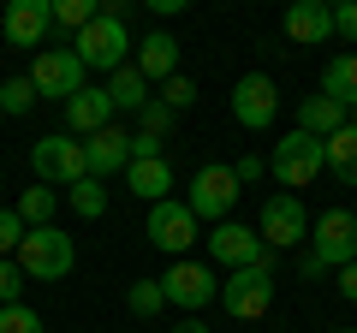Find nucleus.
I'll use <instances>...</instances> for the list:
<instances>
[{
  "label": "nucleus",
  "instance_id": "b1692460",
  "mask_svg": "<svg viewBox=\"0 0 357 333\" xmlns=\"http://www.w3.org/2000/svg\"><path fill=\"white\" fill-rule=\"evenodd\" d=\"M54 208H60L54 185H30V191L18 196V220H24V226H54Z\"/></svg>",
  "mask_w": 357,
  "mask_h": 333
},
{
  "label": "nucleus",
  "instance_id": "7c9ffc66",
  "mask_svg": "<svg viewBox=\"0 0 357 333\" xmlns=\"http://www.w3.org/2000/svg\"><path fill=\"white\" fill-rule=\"evenodd\" d=\"M24 220H18V208H0V256H18V244H24Z\"/></svg>",
  "mask_w": 357,
  "mask_h": 333
},
{
  "label": "nucleus",
  "instance_id": "72a5a7b5",
  "mask_svg": "<svg viewBox=\"0 0 357 333\" xmlns=\"http://www.w3.org/2000/svg\"><path fill=\"white\" fill-rule=\"evenodd\" d=\"M161 149H167V137H149V131L131 137V161H161Z\"/></svg>",
  "mask_w": 357,
  "mask_h": 333
},
{
  "label": "nucleus",
  "instance_id": "7ed1b4c3",
  "mask_svg": "<svg viewBox=\"0 0 357 333\" xmlns=\"http://www.w3.org/2000/svg\"><path fill=\"white\" fill-rule=\"evenodd\" d=\"M220 304H227V316L238 321H256L274 309V250H268L262 262H250V268L227 274V286H220Z\"/></svg>",
  "mask_w": 357,
  "mask_h": 333
},
{
  "label": "nucleus",
  "instance_id": "4c0bfd02",
  "mask_svg": "<svg viewBox=\"0 0 357 333\" xmlns=\"http://www.w3.org/2000/svg\"><path fill=\"white\" fill-rule=\"evenodd\" d=\"M298 274H304V280H321V274H328V268H321V262H316V256H310V250H304V262H298Z\"/></svg>",
  "mask_w": 357,
  "mask_h": 333
},
{
  "label": "nucleus",
  "instance_id": "393cba45",
  "mask_svg": "<svg viewBox=\"0 0 357 333\" xmlns=\"http://www.w3.org/2000/svg\"><path fill=\"white\" fill-rule=\"evenodd\" d=\"M66 203H72L77 220H102L107 215V185L102 179H77L72 191H66Z\"/></svg>",
  "mask_w": 357,
  "mask_h": 333
},
{
  "label": "nucleus",
  "instance_id": "9d476101",
  "mask_svg": "<svg viewBox=\"0 0 357 333\" xmlns=\"http://www.w3.org/2000/svg\"><path fill=\"white\" fill-rule=\"evenodd\" d=\"M149 244H155V250H167L173 262H185V250L197 244V215H191V203H178V196L155 203V208H149Z\"/></svg>",
  "mask_w": 357,
  "mask_h": 333
},
{
  "label": "nucleus",
  "instance_id": "ddd939ff",
  "mask_svg": "<svg viewBox=\"0 0 357 333\" xmlns=\"http://www.w3.org/2000/svg\"><path fill=\"white\" fill-rule=\"evenodd\" d=\"M161 292H167L173 309H203V304L220 297V280H215V268H203V262H173V268L161 274Z\"/></svg>",
  "mask_w": 357,
  "mask_h": 333
},
{
  "label": "nucleus",
  "instance_id": "f03ea898",
  "mask_svg": "<svg viewBox=\"0 0 357 333\" xmlns=\"http://www.w3.org/2000/svg\"><path fill=\"white\" fill-rule=\"evenodd\" d=\"M13 262L24 268V280H66L72 262H77V250H72V238H66L60 226H30Z\"/></svg>",
  "mask_w": 357,
  "mask_h": 333
},
{
  "label": "nucleus",
  "instance_id": "f8f14e48",
  "mask_svg": "<svg viewBox=\"0 0 357 333\" xmlns=\"http://www.w3.org/2000/svg\"><path fill=\"white\" fill-rule=\"evenodd\" d=\"M208 256H215L227 274H238V268H250V262L268 256V244H262V232L244 226V220H220V226L208 232Z\"/></svg>",
  "mask_w": 357,
  "mask_h": 333
},
{
  "label": "nucleus",
  "instance_id": "473e14b6",
  "mask_svg": "<svg viewBox=\"0 0 357 333\" xmlns=\"http://www.w3.org/2000/svg\"><path fill=\"white\" fill-rule=\"evenodd\" d=\"M143 131H149V137H167V131H173V107H161V102H155V95H149V107H143Z\"/></svg>",
  "mask_w": 357,
  "mask_h": 333
},
{
  "label": "nucleus",
  "instance_id": "20e7f679",
  "mask_svg": "<svg viewBox=\"0 0 357 333\" xmlns=\"http://www.w3.org/2000/svg\"><path fill=\"white\" fill-rule=\"evenodd\" d=\"M310 256L321 268H351L357 262V215L351 208H321L310 220Z\"/></svg>",
  "mask_w": 357,
  "mask_h": 333
},
{
  "label": "nucleus",
  "instance_id": "f257e3e1",
  "mask_svg": "<svg viewBox=\"0 0 357 333\" xmlns=\"http://www.w3.org/2000/svg\"><path fill=\"white\" fill-rule=\"evenodd\" d=\"M126 48H131V30H126V0H107L102 18L84 24L72 36V54L84 60V72H119L126 65Z\"/></svg>",
  "mask_w": 357,
  "mask_h": 333
},
{
  "label": "nucleus",
  "instance_id": "9b49d317",
  "mask_svg": "<svg viewBox=\"0 0 357 333\" xmlns=\"http://www.w3.org/2000/svg\"><path fill=\"white\" fill-rule=\"evenodd\" d=\"M30 84H36V95H60V102H72L77 90H84V60H77L72 48H42L36 65H30Z\"/></svg>",
  "mask_w": 357,
  "mask_h": 333
},
{
  "label": "nucleus",
  "instance_id": "412c9836",
  "mask_svg": "<svg viewBox=\"0 0 357 333\" xmlns=\"http://www.w3.org/2000/svg\"><path fill=\"white\" fill-rule=\"evenodd\" d=\"M321 95H333L345 114H357V54H333V60H328V72H321Z\"/></svg>",
  "mask_w": 357,
  "mask_h": 333
},
{
  "label": "nucleus",
  "instance_id": "39448f33",
  "mask_svg": "<svg viewBox=\"0 0 357 333\" xmlns=\"http://www.w3.org/2000/svg\"><path fill=\"white\" fill-rule=\"evenodd\" d=\"M30 166H36V185H66V191H72L77 179H89V166H84V143H77L72 131L36 137V143H30Z\"/></svg>",
  "mask_w": 357,
  "mask_h": 333
},
{
  "label": "nucleus",
  "instance_id": "c9c22d12",
  "mask_svg": "<svg viewBox=\"0 0 357 333\" xmlns=\"http://www.w3.org/2000/svg\"><path fill=\"white\" fill-rule=\"evenodd\" d=\"M262 173H268V161H262V155H244V161H232V179H238V185L262 179Z\"/></svg>",
  "mask_w": 357,
  "mask_h": 333
},
{
  "label": "nucleus",
  "instance_id": "aec40b11",
  "mask_svg": "<svg viewBox=\"0 0 357 333\" xmlns=\"http://www.w3.org/2000/svg\"><path fill=\"white\" fill-rule=\"evenodd\" d=\"M131 173V196H143V203H167V191H173V166H167V155L161 161H131L126 166Z\"/></svg>",
  "mask_w": 357,
  "mask_h": 333
},
{
  "label": "nucleus",
  "instance_id": "cd10ccee",
  "mask_svg": "<svg viewBox=\"0 0 357 333\" xmlns=\"http://www.w3.org/2000/svg\"><path fill=\"white\" fill-rule=\"evenodd\" d=\"M0 107H6V114H30V107H36V84H30V77L24 72H18V77H6V84H0Z\"/></svg>",
  "mask_w": 357,
  "mask_h": 333
},
{
  "label": "nucleus",
  "instance_id": "bb28decb",
  "mask_svg": "<svg viewBox=\"0 0 357 333\" xmlns=\"http://www.w3.org/2000/svg\"><path fill=\"white\" fill-rule=\"evenodd\" d=\"M126 304H131V316H161L167 309V292H161V280H131V292H126Z\"/></svg>",
  "mask_w": 357,
  "mask_h": 333
},
{
  "label": "nucleus",
  "instance_id": "c756f323",
  "mask_svg": "<svg viewBox=\"0 0 357 333\" xmlns=\"http://www.w3.org/2000/svg\"><path fill=\"white\" fill-rule=\"evenodd\" d=\"M0 333H42V316L24 309V304H6L0 309Z\"/></svg>",
  "mask_w": 357,
  "mask_h": 333
},
{
  "label": "nucleus",
  "instance_id": "6ab92c4d",
  "mask_svg": "<svg viewBox=\"0 0 357 333\" xmlns=\"http://www.w3.org/2000/svg\"><path fill=\"white\" fill-rule=\"evenodd\" d=\"M340 125H351V114H345L333 95H304V102H298V131H310V137L328 143Z\"/></svg>",
  "mask_w": 357,
  "mask_h": 333
},
{
  "label": "nucleus",
  "instance_id": "6e6552de",
  "mask_svg": "<svg viewBox=\"0 0 357 333\" xmlns=\"http://www.w3.org/2000/svg\"><path fill=\"white\" fill-rule=\"evenodd\" d=\"M256 232H262L268 250H292V244H304V238H310V208L298 203L292 191H274V196L262 203V220H256Z\"/></svg>",
  "mask_w": 357,
  "mask_h": 333
},
{
  "label": "nucleus",
  "instance_id": "5701e85b",
  "mask_svg": "<svg viewBox=\"0 0 357 333\" xmlns=\"http://www.w3.org/2000/svg\"><path fill=\"white\" fill-rule=\"evenodd\" d=\"M107 102H114V114H119V107H126V114H143V107H149V77L126 60L114 72V84H107Z\"/></svg>",
  "mask_w": 357,
  "mask_h": 333
},
{
  "label": "nucleus",
  "instance_id": "58836bf2",
  "mask_svg": "<svg viewBox=\"0 0 357 333\" xmlns=\"http://www.w3.org/2000/svg\"><path fill=\"white\" fill-rule=\"evenodd\" d=\"M173 333H208V327H203V321H178Z\"/></svg>",
  "mask_w": 357,
  "mask_h": 333
},
{
  "label": "nucleus",
  "instance_id": "1a4fd4ad",
  "mask_svg": "<svg viewBox=\"0 0 357 333\" xmlns=\"http://www.w3.org/2000/svg\"><path fill=\"white\" fill-rule=\"evenodd\" d=\"M274 114H280V90H274V77H268V72H244L238 84H232V119H238L244 131H268V125H274Z\"/></svg>",
  "mask_w": 357,
  "mask_h": 333
},
{
  "label": "nucleus",
  "instance_id": "f3484780",
  "mask_svg": "<svg viewBox=\"0 0 357 333\" xmlns=\"http://www.w3.org/2000/svg\"><path fill=\"white\" fill-rule=\"evenodd\" d=\"M286 36H292L298 48H321V42L333 36V6H321V0L286 6Z\"/></svg>",
  "mask_w": 357,
  "mask_h": 333
},
{
  "label": "nucleus",
  "instance_id": "2eb2a0df",
  "mask_svg": "<svg viewBox=\"0 0 357 333\" xmlns=\"http://www.w3.org/2000/svg\"><path fill=\"white\" fill-rule=\"evenodd\" d=\"M84 166H89V179L126 173V166H131V131L126 125H107V131H96V137H84Z\"/></svg>",
  "mask_w": 357,
  "mask_h": 333
},
{
  "label": "nucleus",
  "instance_id": "4468645a",
  "mask_svg": "<svg viewBox=\"0 0 357 333\" xmlns=\"http://www.w3.org/2000/svg\"><path fill=\"white\" fill-rule=\"evenodd\" d=\"M0 30H6L13 48H42V36L54 30V0H13Z\"/></svg>",
  "mask_w": 357,
  "mask_h": 333
},
{
  "label": "nucleus",
  "instance_id": "423d86ee",
  "mask_svg": "<svg viewBox=\"0 0 357 333\" xmlns=\"http://www.w3.org/2000/svg\"><path fill=\"white\" fill-rule=\"evenodd\" d=\"M321 166H328V155H321V137H310V131H286V137L274 143V179L292 196L321 179Z\"/></svg>",
  "mask_w": 357,
  "mask_h": 333
},
{
  "label": "nucleus",
  "instance_id": "2f4dec72",
  "mask_svg": "<svg viewBox=\"0 0 357 333\" xmlns=\"http://www.w3.org/2000/svg\"><path fill=\"white\" fill-rule=\"evenodd\" d=\"M18 292H24V268H18L13 256H0V309L18 304Z\"/></svg>",
  "mask_w": 357,
  "mask_h": 333
},
{
  "label": "nucleus",
  "instance_id": "f704fd0d",
  "mask_svg": "<svg viewBox=\"0 0 357 333\" xmlns=\"http://www.w3.org/2000/svg\"><path fill=\"white\" fill-rule=\"evenodd\" d=\"M333 36L357 42V0H345V6H333Z\"/></svg>",
  "mask_w": 357,
  "mask_h": 333
},
{
  "label": "nucleus",
  "instance_id": "a211bd4d",
  "mask_svg": "<svg viewBox=\"0 0 357 333\" xmlns=\"http://www.w3.org/2000/svg\"><path fill=\"white\" fill-rule=\"evenodd\" d=\"M131 65H137L143 77H161L167 84V77H178V42L167 36V30H149V36L137 42V60Z\"/></svg>",
  "mask_w": 357,
  "mask_h": 333
},
{
  "label": "nucleus",
  "instance_id": "e433bc0d",
  "mask_svg": "<svg viewBox=\"0 0 357 333\" xmlns=\"http://www.w3.org/2000/svg\"><path fill=\"white\" fill-rule=\"evenodd\" d=\"M340 297H345V304H357V262H351V268H340Z\"/></svg>",
  "mask_w": 357,
  "mask_h": 333
},
{
  "label": "nucleus",
  "instance_id": "4be33fe9",
  "mask_svg": "<svg viewBox=\"0 0 357 333\" xmlns=\"http://www.w3.org/2000/svg\"><path fill=\"white\" fill-rule=\"evenodd\" d=\"M321 155H328V173H333V179L357 191V125H340L328 143H321Z\"/></svg>",
  "mask_w": 357,
  "mask_h": 333
},
{
  "label": "nucleus",
  "instance_id": "a878e982",
  "mask_svg": "<svg viewBox=\"0 0 357 333\" xmlns=\"http://www.w3.org/2000/svg\"><path fill=\"white\" fill-rule=\"evenodd\" d=\"M102 18V0H54V24H66L77 36L84 24H96Z\"/></svg>",
  "mask_w": 357,
  "mask_h": 333
},
{
  "label": "nucleus",
  "instance_id": "0eeeda50",
  "mask_svg": "<svg viewBox=\"0 0 357 333\" xmlns=\"http://www.w3.org/2000/svg\"><path fill=\"white\" fill-rule=\"evenodd\" d=\"M191 215L197 220H232V203H238V179H232V166H220V161H208V166H197L191 173Z\"/></svg>",
  "mask_w": 357,
  "mask_h": 333
},
{
  "label": "nucleus",
  "instance_id": "dca6fc26",
  "mask_svg": "<svg viewBox=\"0 0 357 333\" xmlns=\"http://www.w3.org/2000/svg\"><path fill=\"white\" fill-rule=\"evenodd\" d=\"M66 125H72V137H96V131L114 125V102H107V90H96V84H84V90L66 102Z\"/></svg>",
  "mask_w": 357,
  "mask_h": 333
},
{
  "label": "nucleus",
  "instance_id": "ea45409f",
  "mask_svg": "<svg viewBox=\"0 0 357 333\" xmlns=\"http://www.w3.org/2000/svg\"><path fill=\"white\" fill-rule=\"evenodd\" d=\"M333 333H357V327H333Z\"/></svg>",
  "mask_w": 357,
  "mask_h": 333
},
{
  "label": "nucleus",
  "instance_id": "c85d7f7f",
  "mask_svg": "<svg viewBox=\"0 0 357 333\" xmlns=\"http://www.w3.org/2000/svg\"><path fill=\"white\" fill-rule=\"evenodd\" d=\"M155 102H161V107H173V114H185V107L197 102V84H191L185 72H178V77H167V84H161V95H155Z\"/></svg>",
  "mask_w": 357,
  "mask_h": 333
}]
</instances>
